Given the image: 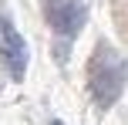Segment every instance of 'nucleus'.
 Listing matches in <instances>:
<instances>
[{
    "mask_svg": "<svg viewBox=\"0 0 128 125\" xmlns=\"http://www.w3.org/2000/svg\"><path fill=\"white\" fill-rule=\"evenodd\" d=\"M0 61L7 64L14 81H24V71H27V47H24V37L17 34V27L10 24V17L0 14Z\"/></svg>",
    "mask_w": 128,
    "mask_h": 125,
    "instance_id": "7ed1b4c3",
    "label": "nucleus"
},
{
    "mask_svg": "<svg viewBox=\"0 0 128 125\" xmlns=\"http://www.w3.org/2000/svg\"><path fill=\"white\" fill-rule=\"evenodd\" d=\"M51 125H64V122H51Z\"/></svg>",
    "mask_w": 128,
    "mask_h": 125,
    "instance_id": "20e7f679",
    "label": "nucleus"
},
{
    "mask_svg": "<svg viewBox=\"0 0 128 125\" xmlns=\"http://www.w3.org/2000/svg\"><path fill=\"white\" fill-rule=\"evenodd\" d=\"M44 17L61 37H74L84 27V0H44Z\"/></svg>",
    "mask_w": 128,
    "mask_h": 125,
    "instance_id": "f03ea898",
    "label": "nucleus"
},
{
    "mask_svg": "<svg viewBox=\"0 0 128 125\" xmlns=\"http://www.w3.org/2000/svg\"><path fill=\"white\" fill-rule=\"evenodd\" d=\"M125 81H128L125 58L111 44H98L91 61H88V88L94 95L98 108H111L115 105L122 98V91H125Z\"/></svg>",
    "mask_w": 128,
    "mask_h": 125,
    "instance_id": "f257e3e1",
    "label": "nucleus"
}]
</instances>
